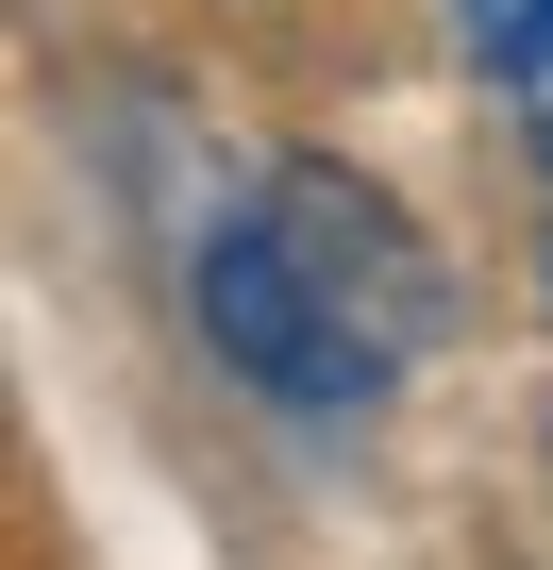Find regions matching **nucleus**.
Segmentation results:
<instances>
[{"label":"nucleus","mask_w":553,"mask_h":570,"mask_svg":"<svg viewBox=\"0 0 553 570\" xmlns=\"http://www.w3.org/2000/svg\"><path fill=\"white\" fill-rule=\"evenodd\" d=\"M185 320H201V353H218L268 420H369V403H403V386L436 370L453 268H436V235H419L369 168L268 151V168L201 218V252H185Z\"/></svg>","instance_id":"f257e3e1"},{"label":"nucleus","mask_w":553,"mask_h":570,"mask_svg":"<svg viewBox=\"0 0 553 570\" xmlns=\"http://www.w3.org/2000/svg\"><path fill=\"white\" fill-rule=\"evenodd\" d=\"M453 51L486 68V101H503L520 168L553 185V0H453Z\"/></svg>","instance_id":"f03ea898"}]
</instances>
